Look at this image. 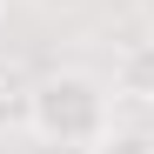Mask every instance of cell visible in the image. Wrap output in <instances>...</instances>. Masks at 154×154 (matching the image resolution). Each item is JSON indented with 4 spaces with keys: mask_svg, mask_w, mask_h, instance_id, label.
Masks as SVG:
<instances>
[{
    "mask_svg": "<svg viewBox=\"0 0 154 154\" xmlns=\"http://www.w3.org/2000/svg\"><path fill=\"white\" fill-rule=\"evenodd\" d=\"M94 154H154V127H121L114 121V134L100 141Z\"/></svg>",
    "mask_w": 154,
    "mask_h": 154,
    "instance_id": "obj_3",
    "label": "cell"
},
{
    "mask_svg": "<svg viewBox=\"0 0 154 154\" xmlns=\"http://www.w3.org/2000/svg\"><path fill=\"white\" fill-rule=\"evenodd\" d=\"M107 81H114V100H127V107H154V34H141V40L121 47Z\"/></svg>",
    "mask_w": 154,
    "mask_h": 154,
    "instance_id": "obj_2",
    "label": "cell"
},
{
    "mask_svg": "<svg viewBox=\"0 0 154 154\" xmlns=\"http://www.w3.org/2000/svg\"><path fill=\"white\" fill-rule=\"evenodd\" d=\"M27 134L60 154H94L114 134V81L87 67H54L27 87Z\"/></svg>",
    "mask_w": 154,
    "mask_h": 154,
    "instance_id": "obj_1",
    "label": "cell"
},
{
    "mask_svg": "<svg viewBox=\"0 0 154 154\" xmlns=\"http://www.w3.org/2000/svg\"><path fill=\"white\" fill-rule=\"evenodd\" d=\"M34 7H47V14H81V7H94V0H34Z\"/></svg>",
    "mask_w": 154,
    "mask_h": 154,
    "instance_id": "obj_5",
    "label": "cell"
},
{
    "mask_svg": "<svg viewBox=\"0 0 154 154\" xmlns=\"http://www.w3.org/2000/svg\"><path fill=\"white\" fill-rule=\"evenodd\" d=\"M147 20H154V0H147Z\"/></svg>",
    "mask_w": 154,
    "mask_h": 154,
    "instance_id": "obj_6",
    "label": "cell"
},
{
    "mask_svg": "<svg viewBox=\"0 0 154 154\" xmlns=\"http://www.w3.org/2000/svg\"><path fill=\"white\" fill-rule=\"evenodd\" d=\"M14 127H27V87H7V81H0V141H7Z\"/></svg>",
    "mask_w": 154,
    "mask_h": 154,
    "instance_id": "obj_4",
    "label": "cell"
}]
</instances>
